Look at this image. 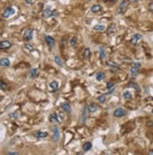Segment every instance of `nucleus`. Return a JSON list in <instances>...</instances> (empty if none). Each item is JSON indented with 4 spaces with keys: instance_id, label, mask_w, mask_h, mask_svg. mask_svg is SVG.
I'll use <instances>...</instances> for the list:
<instances>
[{
    "instance_id": "f257e3e1",
    "label": "nucleus",
    "mask_w": 153,
    "mask_h": 155,
    "mask_svg": "<svg viewBox=\"0 0 153 155\" xmlns=\"http://www.w3.org/2000/svg\"><path fill=\"white\" fill-rule=\"evenodd\" d=\"M32 36H33V29L32 28H27L23 34V40H30L32 39Z\"/></svg>"
},
{
    "instance_id": "f03ea898",
    "label": "nucleus",
    "mask_w": 153,
    "mask_h": 155,
    "mask_svg": "<svg viewBox=\"0 0 153 155\" xmlns=\"http://www.w3.org/2000/svg\"><path fill=\"white\" fill-rule=\"evenodd\" d=\"M15 13V10H14V9L12 7H9L7 8L6 10H4L3 14H2V16L4 17V18H10V16H12L13 14Z\"/></svg>"
},
{
    "instance_id": "7ed1b4c3",
    "label": "nucleus",
    "mask_w": 153,
    "mask_h": 155,
    "mask_svg": "<svg viewBox=\"0 0 153 155\" xmlns=\"http://www.w3.org/2000/svg\"><path fill=\"white\" fill-rule=\"evenodd\" d=\"M140 66H141V64L140 63H133L132 67H131V74L133 76H135L138 73V70H139Z\"/></svg>"
},
{
    "instance_id": "20e7f679",
    "label": "nucleus",
    "mask_w": 153,
    "mask_h": 155,
    "mask_svg": "<svg viewBox=\"0 0 153 155\" xmlns=\"http://www.w3.org/2000/svg\"><path fill=\"white\" fill-rule=\"evenodd\" d=\"M57 11H53V10H43V12H42V17L47 19V18H50V17H53L54 15H57Z\"/></svg>"
},
{
    "instance_id": "39448f33",
    "label": "nucleus",
    "mask_w": 153,
    "mask_h": 155,
    "mask_svg": "<svg viewBox=\"0 0 153 155\" xmlns=\"http://www.w3.org/2000/svg\"><path fill=\"white\" fill-rule=\"evenodd\" d=\"M127 7H128V1L127 0H123L119 5V8H118V11L119 13H124L127 10Z\"/></svg>"
},
{
    "instance_id": "423d86ee",
    "label": "nucleus",
    "mask_w": 153,
    "mask_h": 155,
    "mask_svg": "<svg viewBox=\"0 0 153 155\" xmlns=\"http://www.w3.org/2000/svg\"><path fill=\"white\" fill-rule=\"evenodd\" d=\"M125 115H126V111L123 108H117L114 112V116L116 118H121V117H123Z\"/></svg>"
},
{
    "instance_id": "0eeeda50",
    "label": "nucleus",
    "mask_w": 153,
    "mask_h": 155,
    "mask_svg": "<svg viewBox=\"0 0 153 155\" xmlns=\"http://www.w3.org/2000/svg\"><path fill=\"white\" fill-rule=\"evenodd\" d=\"M53 139L55 142H57L58 139H59V130H58V128H57V126H55V127H53Z\"/></svg>"
},
{
    "instance_id": "6e6552de",
    "label": "nucleus",
    "mask_w": 153,
    "mask_h": 155,
    "mask_svg": "<svg viewBox=\"0 0 153 155\" xmlns=\"http://www.w3.org/2000/svg\"><path fill=\"white\" fill-rule=\"evenodd\" d=\"M11 46V42L10 40H2L0 41V49H8Z\"/></svg>"
},
{
    "instance_id": "1a4fd4ad",
    "label": "nucleus",
    "mask_w": 153,
    "mask_h": 155,
    "mask_svg": "<svg viewBox=\"0 0 153 155\" xmlns=\"http://www.w3.org/2000/svg\"><path fill=\"white\" fill-rule=\"evenodd\" d=\"M33 135L37 138H44L48 135V132H41V131H38V132H35L33 134Z\"/></svg>"
},
{
    "instance_id": "9d476101",
    "label": "nucleus",
    "mask_w": 153,
    "mask_h": 155,
    "mask_svg": "<svg viewBox=\"0 0 153 155\" xmlns=\"http://www.w3.org/2000/svg\"><path fill=\"white\" fill-rule=\"evenodd\" d=\"M60 106H61V108L63 109L64 111L67 113H70V111H71V107H70V105L68 103V102H62V103L60 104Z\"/></svg>"
},
{
    "instance_id": "9b49d317",
    "label": "nucleus",
    "mask_w": 153,
    "mask_h": 155,
    "mask_svg": "<svg viewBox=\"0 0 153 155\" xmlns=\"http://www.w3.org/2000/svg\"><path fill=\"white\" fill-rule=\"evenodd\" d=\"M10 65V61L9 60V58L7 57H4L0 59V66L2 67H9Z\"/></svg>"
},
{
    "instance_id": "f8f14e48",
    "label": "nucleus",
    "mask_w": 153,
    "mask_h": 155,
    "mask_svg": "<svg viewBox=\"0 0 153 155\" xmlns=\"http://www.w3.org/2000/svg\"><path fill=\"white\" fill-rule=\"evenodd\" d=\"M140 39H142V35H141V34H135V35H133V38H132L131 43H133V44H136L137 41H138Z\"/></svg>"
},
{
    "instance_id": "ddd939ff",
    "label": "nucleus",
    "mask_w": 153,
    "mask_h": 155,
    "mask_svg": "<svg viewBox=\"0 0 153 155\" xmlns=\"http://www.w3.org/2000/svg\"><path fill=\"white\" fill-rule=\"evenodd\" d=\"M45 41L49 46H54L55 45V40L53 37L51 36H45Z\"/></svg>"
},
{
    "instance_id": "4468645a",
    "label": "nucleus",
    "mask_w": 153,
    "mask_h": 155,
    "mask_svg": "<svg viewBox=\"0 0 153 155\" xmlns=\"http://www.w3.org/2000/svg\"><path fill=\"white\" fill-rule=\"evenodd\" d=\"M49 120L50 122H59L60 120L58 119V116L56 114V113H53L49 116Z\"/></svg>"
},
{
    "instance_id": "2eb2a0df",
    "label": "nucleus",
    "mask_w": 153,
    "mask_h": 155,
    "mask_svg": "<svg viewBox=\"0 0 153 155\" xmlns=\"http://www.w3.org/2000/svg\"><path fill=\"white\" fill-rule=\"evenodd\" d=\"M91 11L92 12H94V13H97V12H99V11H100L101 10V6L100 5H99V4H96V5H93L92 7H91Z\"/></svg>"
},
{
    "instance_id": "dca6fc26",
    "label": "nucleus",
    "mask_w": 153,
    "mask_h": 155,
    "mask_svg": "<svg viewBox=\"0 0 153 155\" xmlns=\"http://www.w3.org/2000/svg\"><path fill=\"white\" fill-rule=\"evenodd\" d=\"M91 148H92V144H91V142H86V143L83 145L84 151H88Z\"/></svg>"
},
{
    "instance_id": "f3484780",
    "label": "nucleus",
    "mask_w": 153,
    "mask_h": 155,
    "mask_svg": "<svg viewBox=\"0 0 153 155\" xmlns=\"http://www.w3.org/2000/svg\"><path fill=\"white\" fill-rule=\"evenodd\" d=\"M94 30H96V31H100V32H103V31H105V27L103 26V25H96V26H94Z\"/></svg>"
},
{
    "instance_id": "a211bd4d",
    "label": "nucleus",
    "mask_w": 153,
    "mask_h": 155,
    "mask_svg": "<svg viewBox=\"0 0 153 155\" xmlns=\"http://www.w3.org/2000/svg\"><path fill=\"white\" fill-rule=\"evenodd\" d=\"M38 73H39L38 69H32L29 73V77L30 78H35L38 75Z\"/></svg>"
},
{
    "instance_id": "6ab92c4d",
    "label": "nucleus",
    "mask_w": 153,
    "mask_h": 155,
    "mask_svg": "<svg viewBox=\"0 0 153 155\" xmlns=\"http://www.w3.org/2000/svg\"><path fill=\"white\" fill-rule=\"evenodd\" d=\"M50 87L53 91H56L57 89V87H58V84H57V81H52V82L50 83Z\"/></svg>"
},
{
    "instance_id": "aec40b11",
    "label": "nucleus",
    "mask_w": 153,
    "mask_h": 155,
    "mask_svg": "<svg viewBox=\"0 0 153 155\" xmlns=\"http://www.w3.org/2000/svg\"><path fill=\"white\" fill-rule=\"evenodd\" d=\"M123 97L125 100H130L132 99V93L130 91H128V90H125L123 92Z\"/></svg>"
},
{
    "instance_id": "412c9836",
    "label": "nucleus",
    "mask_w": 153,
    "mask_h": 155,
    "mask_svg": "<svg viewBox=\"0 0 153 155\" xmlns=\"http://www.w3.org/2000/svg\"><path fill=\"white\" fill-rule=\"evenodd\" d=\"M87 108H88V110H89L90 112H92V113L96 112L97 110H98V107H97V105H95L94 103H91V104H89Z\"/></svg>"
},
{
    "instance_id": "4be33fe9",
    "label": "nucleus",
    "mask_w": 153,
    "mask_h": 155,
    "mask_svg": "<svg viewBox=\"0 0 153 155\" xmlns=\"http://www.w3.org/2000/svg\"><path fill=\"white\" fill-rule=\"evenodd\" d=\"M84 57H86V58H87V57H89L90 55H91V53H90V49L89 48H86V49L84 50Z\"/></svg>"
},
{
    "instance_id": "5701e85b",
    "label": "nucleus",
    "mask_w": 153,
    "mask_h": 155,
    "mask_svg": "<svg viewBox=\"0 0 153 155\" xmlns=\"http://www.w3.org/2000/svg\"><path fill=\"white\" fill-rule=\"evenodd\" d=\"M104 73H101V72H100V73H98L96 74V79L98 80V81H100V80H103V78H104Z\"/></svg>"
},
{
    "instance_id": "b1692460",
    "label": "nucleus",
    "mask_w": 153,
    "mask_h": 155,
    "mask_svg": "<svg viewBox=\"0 0 153 155\" xmlns=\"http://www.w3.org/2000/svg\"><path fill=\"white\" fill-rule=\"evenodd\" d=\"M100 58H101V59H104L105 56H106V55H105V51H104V49H103V47H100Z\"/></svg>"
},
{
    "instance_id": "393cba45",
    "label": "nucleus",
    "mask_w": 153,
    "mask_h": 155,
    "mask_svg": "<svg viewBox=\"0 0 153 155\" xmlns=\"http://www.w3.org/2000/svg\"><path fill=\"white\" fill-rule=\"evenodd\" d=\"M106 64L109 67H115V68H118V65H117V63L113 62V61H111V60H108V61L106 62Z\"/></svg>"
},
{
    "instance_id": "a878e982",
    "label": "nucleus",
    "mask_w": 153,
    "mask_h": 155,
    "mask_svg": "<svg viewBox=\"0 0 153 155\" xmlns=\"http://www.w3.org/2000/svg\"><path fill=\"white\" fill-rule=\"evenodd\" d=\"M98 101L100 102V103H103V102L106 101V96L105 95H100L98 97Z\"/></svg>"
},
{
    "instance_id": "bb28decb",
    "label": "nucleus",
    "mask_w": 153,
    "mask_h": 155,
    "mask_svg": "<svg viewBox=\"0 0 153 155\" xmlns=\"http://www.w3.org/2000/svg\"><path fill=\"white\" fill-rule=\"evenodd\" d=\"M76 41H77L76 37H72L70 40V44L71 45V46H75V45H76Z\"/></svg>"
},
{
    "instance_id": "cd10ccee",
    "label": "nucleus",
    "mask_w": 153,
    "mask_h": 155,
    "mask_svg": "<svg viewBox=\"0 0 153 155\" xmlns=\"http://www.w3.org/2000/svg\"><path fill=\"white\" fill-rule=\"evenodd\" d=\"M24 48L28 50L29 52H33V51H34V47L32 46V45H30V44H28V43H27V44L24 45Z\"/></svg>"
},
{
    "instance_id": "c85d7f7f",
    "label": "nucleus",
    "mask_w": 153,
    "mask_h": 155,
    "mask_svg": "<svg viewBox=\"0 0 153 155\" xmlns=\"http://www.w3.org/2000/svg\"><path fill=\"white\" fill-rule=\"evenodd\" d=\"M55 62L57 63V64H58L59 66H62V62H61V60H60V58L58 57L57 56H55Z\"/></svg>"
},
{
    "instance_id": "c756f323",
    "label": "nucleus",
    "mask_w": 153,
    "mask_h": 155,
    "mask_svg": "<svg viewBox=\"0 0 153 155\" xmlns=\"http://www.w3.org/2000/svg\"><path fill=\"white\" fill-rule=\"evenodd\" d=\"M6 87H7V86H6V84L3 82V81H1L0 80V88L2 89H6Z\"/></svg>"
},
{
    "instance_id": "7c9ffc66",
    "label": "nucleus",
    "mask_w": 153,
    "mask_h": 155,
    "mask_svg": "<svg viewBox=\"0 0 153 155\" xmlns=\"http://www.w3.org/2000/svg\"><path fill=\"white\" fill-rule=\"evenodd\" d=\"M107 88L108 89H110V88H112V87H113L114 86V83H112V82H108L107 83Z\"/></svg>"
},
{
    "instance_id": "2f4dec72",
    "label": "nucleus",
    "mask_w": 153,
    "mask_h": 155,
    "mask_svg": "<svg viewBox=\"0 0 153 155\" xmlns=\"http://www.w3.org/2000/svg\"><path fill=\"white\" fill-rule=\"evenodd\" d=\"M149 10L153 13V1H151L149 3Z\"/></svg>"
},
{
    "instance_id": "473e14b6",
    "label": "nucleus",
    "mask_w": 153,
    "mask_h": 155,
    "mask_svg": "<svg viewBox=\"0 0 153 155\" xmlns=\"http://www.w3.org/2000/svg\"><path fill=\"white\" fill-rule=\"evenodd\" d=\"M130 86H133V87H134V88L136 89V90H138V86H136V85H134V84H133V83H132V84H130Z\"/></svg>"
},
{
    "instance_id": "72a5a7b5",
    "label": "nucleus",
    "mask_w": 153,
    "mask_h": 155,
    "mask_svg": "<svg viewBox=\"0 0 153 155\" xmlns=\"http://www.w3.org/2000/svg\"><path fill=\"white\" fill-rule=\"evenodd\" d=\"M9 154H14V155H16V154H18V152H9Z\"/></svg>"
},
{
    "instance_id": "f704fd0d",
    "label": "nucleus",
    "mask_w": 153,
    "mask_h": 155,
    "mask_svg": "<svg viewBox=\"0 0 153 155\" xmlns=\"http://www.w3.org/2000/svg\"><path fill=\"white\" fill-rule=\"evenodd\" d=\"M149 154H153V150H151V151H149Z\"/></svg>"
},
{
    "instance_id": "c9c22d12",
    "label": "nucleus",
    "mask_w": 153,
    "mask_h": 155,
    "mask_svg": "<svg viewBox=\"0 0 153 155\" xmlns=\"http://www.w3.org/2000/svg\"><path fill=\"white\" fill-rule=\"evenodd\" d=\"M104 1H116V0H104Z\"/></svg>"
},
{
    "instance_id": "e433bc0d",
    "label": "nucleus",
    "mask_w": 153,
    "mask_h": 155,
    "mask_svg": "<svg viewBox=\"0 0 153 155\" xmlns=\"http://www.w3.org/2000/svg\"><path fill=\"white\" fill-rule=\"evenodd\" d=\"M130 1H132V2H135V1H137V0H130Z\"/></svg>"
},
{
    "instance_id": "4c0bfd02",
    "label": "nucleus",
    "mask_w": 153,
    "mask_h": 155,
    "mask_svg": "<svg viewBox=\"0 0 153 155\" xmlns=\"http://www.w3.org/2000/svg\"><path fill=\"white\" fill-rule=\"evenodd\" d=\"M88 1H92V0H88Z\"/></svg>"
},
{
    "instance_id": "58836bf2",
    "label": "nucleus",
    "mask_w": 153,
    "mask_h": 155,
    "mask_svg": "<svg viewBox=\"0 0 153 155\" xmlns=\"http://www.w3.org/2000/svg\"><path fill=\"white\" fill-rule=\"evenodd\" d=\"M152 113H153V110H152Z\"/></svg>"
}]
</instances>
